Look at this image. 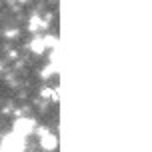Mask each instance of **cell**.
Masks as SVG:
<instances>
[{
    "label": "cell",
    "instance_id": "6da1fadb",
    "mask_svg": "<svg viewBox=\"0 0 152 152\" xmlns=\"http://www.w3.org/2000/svg\"><path fill=\"white\" fill-rule=\"evenodd\" d=\"M26 150V142H24V136L20 134H6L2 138V144H0V152H24Z\"/></svg>",
    "mask_w": 152,
    "mask_h": 152
},
{
    "label": "cell",
    "instance_id": "8992f818",
    "mask_svg": "<svg viewBox=\"0 0 152 152\" xmlns=\"http://www.w3.org/2000/svg\"><path fill=\"white\" fill-rule=\"evenodd\" d=\"M54 74V64H50V66H46L44 70H42V78H48V76Z\"/></svg>",
    "mask_w": 152,
    "mask_h": 152
},
{
    "label": "cell",
    "instance_id": "3957f363",
    "mask_svg": "<svg viewBox=\"0 0 152 152\" xmlns=\"http://www.w3.org/2000/svg\"><path fill=\"white\" fill-rule=\"evenodd\" d=\"M40 146H42V150L52 152V150H56V146H58V138L44 130V132L40 134Z\"/></svg>",
    "mask_w": 152,
    "mask_h": 152
},
{
    "label": "cell",
    "instance_id": "5b68a950",
    "mask_svg": "<svg viewBox=\"0 0 152 152\" xmlns=\"http://www.w3.org/2000/svg\"><path fill=\"white\" fill-rule=\"evenodd\" d=\"M28 28H30L32 32H36L38 28H46V24L42 22V20H40L38 16H32V18H30V26H28Z\"/></svg>",
    "mask_w": 152,
    "mask_h": 152
},
{
    "label": "cell",
    "instance_id": "52a82bcc",
    "mask_svg": "<svg viewBox=\"0 0 152 152\" xmlns=\"http://www.w3.org/2000/svg\"><path fill=\"white\" fill-rule=\"evenodd\" d=\"M44 44L50 46V48H54V46H56V36H46L44 38Z\"/></svg>",
    "mask_w": 152,
    "mask_h": 152
},
{
    "label": "cell",
    "instance_id": "7a4b0ae2",
    "mask_svg": "<svg viewBox=\"0 0 152 152\" xmlns=\"http://www.w3.org/2000/svg\"><path fill=\"white\" fill-rule=\"evenodd\" d=\"M32 130H34V120L32 118H18L14 122V132L20 136H28Z\"/></svg>",
    "mask_w": 152,
    "mask_h": 152
},
{
    "label": "cell",
    "instance_id": "277c9868",
    "mask_svg": "<svg viewBox=\"0 0 152 152\" xmlns=\"http://www.w3.org/2000/svg\"><path fill=\"white\" fill-rule=\"evenodd\" d=\"M30 48H32V50H34L36 54H42V52H44V48H46V44H44V38H38V36H36L34 40H32Z\"/></svg>",
    "mask_w": 152,
    "mask_h": 152
}]
</instances>
